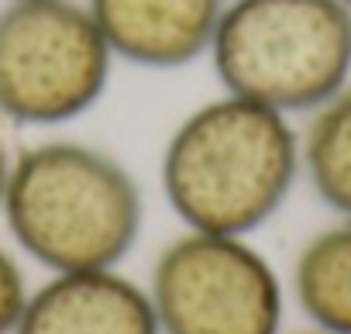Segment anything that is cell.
Masks as SVG:
<instances>
[{"instance_id": "ba28073f", "label": "cell", "mask_w": 351, "mask_h": 334, "mask_svg": "<svg viewBox=\"0 0 351 334\" xmlns=\"http://www.w3.org/2000/svg\"><path fill=\"white\" fill-rule=\"evenodd\" d=\"M293 296L324 334H351V217L317 231L293 262Z\"/></svg>"}, {"instance_id": "5b68a950", "label": "cell", "mask_w": 351, "mask_h": 334, "mask_svg": "<svg viewBox=\"0 0 351 334\" xmlns=\"http://www.w3.org/2000/svg\"><path fill=\"white\" fill-rule=\"evenodd\" d=\"M145 289L162 334H282V279L241 235L186 228L158 252Z\"/></svg>"}, {"instance_id": "8992f818", "label": "cell", "mask_w": 351, "mask_h": 334, "mask_svg": "<svg viewBox=\"0 0 351 334\" xmlns=\"http://www.w3.org/2000/svg\"><path fill=\"white\" fill-rule=\"evenodd\" d=\"M117 62L186 69L207 59L228 0H83Z\"/></svg>"}, {"instance_id": "30bf717a", "label": "cell", "mask_w": 351, "mask_h": 334, "mask_svg": "<svg viewBox=\"0 0 351 334\" xmlns=\"http://www.w3.org/2000/svg\"><path fill=\"white\" fill-rule=\"evenodd\" d=\"M28 296H32V286L25 279L21 262L14 259V252L0 245V334H14Z\"/></svg>"}, {"instance_id": "7a4b0ae2", "label": "cell", "mask_w": 351, "mask_h": 334, "mask_svg": "<svg viewBox=\"0 0 351 334\" xmlns=\"http://www.w3.org/2000/svg\"><path fill=\"white\" fill-rule=\"evenodd\" d=\"M0 217L49 272L117 269L141 238L145 193L114 152L45 138L14 152Z\"/></svg>"}, {"instance_id": "4fadbf2b", "label": "cell", "mask_w": 351, "mask_h": 334, "mask_svg": "<svg viewBox=\"0 0 351 334\" xmlns=\"http://www.w3.org/2000/svg\"><path fill=\"white\" fill-rule=\"evenodd\" d=\"M341 4H344V8H351V0H341Z\"/></svg>"}, {"instance_id": "9c48e42d", "label": "cell", "mask_w": 351, "mask_h": 334, "mask_svg": "<svg viewBox=\"0 0 351 334\" xmlns=\"http://www.w3.org/2000/svg\"><path fill=\"white\" fill-rule=\"evenodd\" d=\"M300 162L317 200L337 217H351V83L306 114Z\"/></svg>"}, {"instance_id": "277c9868", "label": "cell", "mask_w": 351, "mask_h": 334, "mask_svg": "<svg viewBox=\"0 0 351 334\" xmlns=\"http://www.w3.org/2000/svg\"><path fill=\"white\" fill-rule=\"evenodd\" d=\"M114 52L83 0L0 8V121L59 128L90 114L114 76Z\"/></svg>"}, {"instance_id": "7c38bea8", "label": "cell", "mask_w": 351, "mask_h": 334, "mask_svg": "<svg viewBox=\"0 0 351 334\" xmlns=\"http://www.w3.org/2000/svg\"><path fill=\"white\" fill-rule=\"evenodd\" d=\"M300 334H324V331H317V327H313V331H300Z\"/></svg>"}, {"instance_id": "3957f363", "label": "cell", "mask_w": 351, "mask_h": 334, "mask_svg": "<svg viewBox=\"0 0 351 334\" xmlns=\"http://www.w3.org/2000/svg\"><path fill=\"white\" fill-rule=\"evenodd\" d=\"M207 59L221 90L306 117L351 83V8L341 0H228Z\"/></svg>"}, {"instance_id": "8fae6325", "label": "cell", "mask_w": 351, "mask_h": 334, "mask_svg": "<svg viewBox=\"0 0 351 334\" xmlns=\"http://www.w3.org/2000/svg\"><path fill=\"white\" fill-rule=\"evenodd\" d=\"M11 162H14V152L8 148L4 134H0V211H4V193H8V176H11Z\"/></svg>"}, {"instance_id": "52a82bcc", "label": "cell", "mask_w": 351, "mask_h": 334, "mask_svg": "<svg viewBox=\"0 0 351 334\" xmlns=\"http://www.w3.org/2000/svg\"><path fill=\"white\" fill-rule=\"evenodd\" d=\"M14 334H162L145 286L121 269L52 272L32 289Z\"/></svg>"}, {"instance_id": "6da1fadb", "label": "cell", "mask_w": 351, "mask_h": 334, "mask_svg": "<svg viewBox=\"0 0 351 334\" xmlns=\"http://www.w3.org/2000/svg\"><path fill=\"white\" fill-rule=\"evenodd\" d=\"M300 128L289 114L221 90L172 128L162 148V193L190 231L252 238L289 200Z\"/></svg>"}]
</instances>
